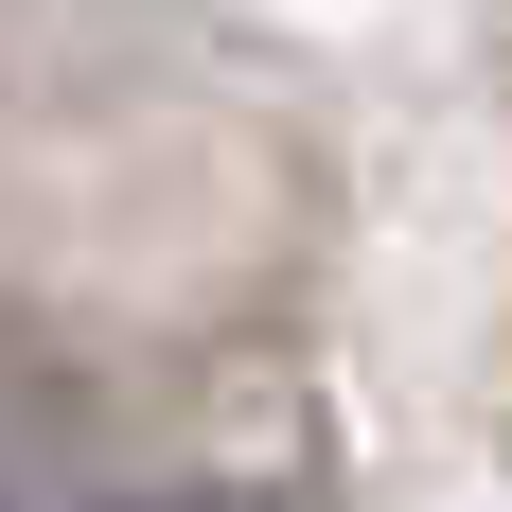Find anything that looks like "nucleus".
<instances>
[{
	"label": "nucleus",
	"mask_w": 512,
	"mask_h": 512,
	"mask_svg": "<svg viewBox=\"0 0 512 512\" xmlns=\"http://www.w3.org/2000/svg\"><path fill=\"white\" fill-rule=\"evenodd\" d=\"M124 512H212V495H124Z\"/></svg>",
	"instance_id": "1"
}]
</instances>
